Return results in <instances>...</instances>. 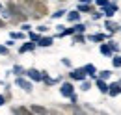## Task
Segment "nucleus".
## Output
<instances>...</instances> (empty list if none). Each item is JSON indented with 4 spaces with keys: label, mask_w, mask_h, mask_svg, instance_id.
I'll return each instance as SVG.
<instances>
[{
    "label": "nucleus",
    "mask_w": 121,
    "mask_h": 115,
    "mask_svg": "<svg viewBox=\"0 0 121 115\" xmlns=\"http://www.w3.org/2000/svg\"><path fill=\"white\" fill-rule=\"evenodd\" d=\"M106 28L110 30V32H116V30L119 28V26H117L116 22H112V21H106Z\"/></svg>",
    "instance_id": "aec40b11"
},
{
    "label": "nucleus",
    "mask_w": 121,
    "mask_h": 115,
    "mask_svg": "<svg viewBox=\"0 0 121 115\" xmlns=\"http://www.w3.org/2000/svg\"><path fill=\"white\" fill-rule=\"evenodd\" d=\"M67 21H69V22H78V21H80V11H78V9L69 11V13H67Z\"/></svg>",
    "instance_id": "423d86ee"
},
{
    "label": "nucleus",
    "mask_w": 121,
    "mask_h": 115,
    "mask_svg": "<svg viewBox=\"0 0 121 115\" xmlns=\"http://www.w3.org/2000/svg\"><path fill=\"white\" fill-rule=\"evenodd\" d=\"M24 67H21V65H15V67H13V74H17V76H22V74H24Z\"/></svg>",
    "instance_id": "a211bd4d"
},
{
    "label": "nucleus",
    "mask_w": 121,
    "mask_h": 115,
    "mask_svg": "<svg viewBox=\"0 0 121 115\" xmlns=\"http://www.w3.org/2000/svg\"><path fill=\"white\" fill-rule=\"evenodd\" d=\"M104 8H106V9H104V15H106V17H112V15L117 11V6H116V4H112V6H104Z\"/></svg>",
    "instance_id": "1a4fd4ad"
},
{
    "label": "nucleus",
    "mask_w": 121,
    "mask_h": 115,
    "mask_svg": "<svg viewBox=\"0 0 121 115\" xmlns=\"http://www.w3.org/2000/svg\"><path fill=\"white\" fill-rule=\"evenodd\" d=\"M101 78H103V80L110 78V72H108V71H103V72H101Z\"/></svg>",
    "instance_id": "c85d7f7f"
},
{
    "label": "nucleus",
    "mask_w": 121,
    "mask_h": 115,
    "mask_svg": "<svg viewBox=\"0 0 121 115\" xmlns=\"http://www.w3.org/2000/svg\"><path fill=\"white\" fill-rule=\"evenodd\" d=\"M0 54H2V56H8V54H9V46H8V45H0Z\"/></svg>",
    "instance_id": "5701e85b"
},
{
    "label": "nucleus",
    "mask_w": 121,
    "mask_h": 115,
    "mask_svg": "<svg viewBox=\"0 0 121 115\" xmlns=\"http://www.w3.org/2000/svg\"><path fill=\"white\" fill-rule=\"evenodd\" d=\"M78 11H80V13H90V11H91V6H90V4H84V2H80V6H78Z\"/></svg>",
    "instance_id": "f8f14e48"
},
{
    "label": "nucleus",
    "mask_w": 121,
    "mask_h": 115,
    "mask_svg": "<svg viewBox=\"0 0 121 115\" xmlns=\"http://www.w3.org/2000/svg\"><path fill=\"white\" fill-rule=\"evenodd\" d=\"M43 2H45V0H43Z\"/></svg>",
    "instance_id": "58836bf2"
},
{
    "label": "nucleus",
    "mask_w": 121,
    "mask_h": 115,
    "mask_svg": "<svg viewBox=\"0 0 121 115\" xmlns=\"http://www.w3.org/2000/svg\"><path fill=\"white\" fill-rule=\"evenodd\" d=\"M73 39H75V43H84V41H86V37H84L82 33H78V32L73 33Z\"/></svg>",
    "instance_id": "dca6fc26"
},
{
    "label": "nucleus",
    "mask_w": 121,
    "mask_h": 115,
    "mask_svg": "<svg viewBox=\"0 0 121 115\" xmlns=\"http://www.w3.org/2000/svg\"><path fill=\"white\" fill-rule=\"evenodd\" d=\"M75 33V28H67V30H61L60 32V37H65V35H73Z\"/></svg>",
    "instance_id": "4be33fe9"
},
{
    "label": "nucleus",
    "mask_w": 121,
    "mask_h": 115,
    "mask_svg": "<svg viewBox=\"0 0 121 115\" xmlns=\"http://www.w3.org/2000/svg\"><path fill=\"white\" fill-rule=\"evenodd\" d=\"M69 76H71L73 80H84V78H86V71H84V69H75L73 72H69Z\"/></svg>",
    "instance_id": "20e7f679"
},
{
    "label": "nucleus",
    "mask_w": 121,
    "mask_h": 115,
    "mask_svg": "<svg viewBox=\"0 0 121 115\" xmlns=\"http://www.w3.org/2000/svg\"><path fill=\"white\" fill-rule=\"evenodd\" d=\"M60 93L63 95V97H71L73 93H75V87H73V84L71 82H63L60 87Z\"/></svg>",
    "instance_id": "7ed1b4c3"
},
{
    "label": "nucleus",
    "mask_w": 121,
    "mask_h": 115,
    "mask_svg": "<svg viewBox=\"0 0 121 115\" xmlns=\"http://www.w3.org/2000/svg\"><path fill=\"white\" fill-rule=\"evenodd\" d=\"M58 2H65V0H58Z\"/></svg>",
    "instance_id": "4c0bfd02"
},
{
    "label": "nucleus",
    "mask_w": 121,
    "mask_h": 115,
    "mask_svg": "<svg viewBox=\"0 0 121 115\" xmlns=\"http://www.w3.org/2000/svg\"><path fill=\"white\" fill-rule=\"evenodd\" d=\"M9 37H11L13 41H15V39H24V32H11Z\"/></svg>",
    "instance_id": "2eb2a0df"
},
{
    "label": "nucleus",
    "mask_w": 121,
    "mask_h": 115,
    "mask_svg": "<svg viewBox=\"0 0 121 115\" xmlns=\"http://www.w3.org/2000/svg\"><path fill=\"white\" fill-rule=\"evenodd\" d=\"M90 82H84V80H82V91H88V89H90Z\"/></svg>",
    "instance_id": "bb28decb"
},
{
    "label": "nucleus",
    "mask_w": 121,
    "mask_h": 115,
    "mask_svg": "<svg viewBox=\"0 0 121 115\" xmlns=\"http://www.w3.org/2000/svg\"><path fill=\"white\" fill-rule=\"evenodd\" d=\"M97 87H99V91H103V93H108V86L104 84V80H103V78H97Z\"/></svg>",
    "instance_id": "9d476101"
},
{
    "label": "nucleus",
    "mask_w": 121,
    "mask_h": 115,
    "mask_svg": "<svg viewBox=\"0 0 121 115\" xmlns=\"http://www.w3.org/2000/svg\"><path fill=\"white\" fill-rule=\"evenodd\" d=\"M15 84H17L19 87H21V89H24L26 93H30V91H32V82H30V80H24L22 76H17Z\"/></svg>",
    "instance_id": "f03ea898"
},
{
    "label": "nucleus",
    "mask_w": 121,
    "mask_h": 115,
    "mask_svg": "<svg viewBox=\"0 0 121 115\" xmlns=\"http://www.w3.org/2000/svg\"><path fill=\"white\" fill-rule=\"evenodd\" d=\"M84 71H86V74H90V76H95V65H86L84 67Z\"/></svg>",
    "instance_id": "6ab92c4d"
},
{
    "label": "nucleus",
    "mask_w": 121,
    "mask_h": 115,
    "mask_svg": "<svg viewBox=\"0 0 121 115\" xmlns=\"http://www.w3.org/2000/svg\"><path fill=\"white\" fill-rule=\"evenodd\" d=\"M32 82H43V71H37V69H28L24 72Z\"/></svg>",
    "instance_id": "f257e3e1"
},
{
    "label": "nucleus",
    "mask_w": 121,
    "mask_h": 115,
    "mask_svg": "<svg viewBox=\"0 0 121 115\" xmlns=\"http://www.w3.org/2000/svg\"><path fill=\"white\" fill-rule=\"evenodd\" d=\"M91 41H104V35L103 33H95V35H90Z\"/></svg>",
    "instance_id": "b1692460"
},
{
    "label": "nucleus",
    "mask_w": 121,
    "mask_h": 115,
    "mask_svg": "<svg viewBox=\"0 0 121 115\" xmlns=\"http://www.w3.org/2000/svg\"><path fill=\"white\" fill-rule=\"evenodd\" d=\"M11 111H13V113H32L30 110H28V108H24V106H17V108H13Z\"/></svg>",
    "instance_id": "4468645a"
},
{
    "label": "nucleus",
    "mask_w": 121,
    "mask_h": 115,
    "mask_svg": "<svg viewBox=\"0 0 121 115\" xmlns=\"http://www.w3.org/2000/svg\"><path fill=\"white\" fill-rule=\"evenodd\" d=\"M65 13H67V11H63V9H58V11H54V13H52V17H54V19H60V17H63Z\"/></svg>",
    "instance_id": "393cba45"
},
{
    "label": "nucleus",
    "mask_w": 121,
    "mask_h": 115,
    "mask_svg": "<svg viewBox=\"0 0 121 115\" xmlns=\"http://www.w3.org/2000/svg\"><path fill=\"white\" fill-rule=\"evenodd\" d=\"M73 28H75V32H78V33H84L86 26H84V24H76V26H73Z\"/></svg>",
    "instance_id": "a878e982"
},
{
    "label": "nucleus",
    "mask_w": 121,
    "mask_h": 115,
    "mask_svg": "<svg viewBox=\"0 0 121 115\" xmlns=\"http://www.w3.org/2000/svg\"><path fill=\"white\" fill-rule=\"evenodd\" d=\"M101 52H103L104 56H110V54H112V46H110V45H101Z\"/></svg>",
    "instance_id": "f3484780"
},
{
    "label": "nucleus",
    "mask_w": 121,
    "mask_h": 115,
    "mask_svg": "<svg viewBox=\"0 0 121 115\" xmlns=\"http://www.w3.org/2000/svg\"><path fill=\"white\" fill-rule=\"evenodd\" d=\"M30 111H32V113H48V110L43 108V106H32Z\"/></svg>",
    "instance_id": "9b49d317"
},
{
    "label": "nucleus",
    "mask_w": 121,
    "mask_h": 115,
    "mask_svg": "<svg viewBox=\"0 0 121 115\" xmlns=\"http://www.w3.org/2000/svg\"><path fill=\"white\" fill-rule=\"evenodd\" d=\"M61 63H63V65H65V67H71V61H69V59H67V58H65V59H61Z\"/></svg>",
    "instance_id": "2f4dec72"
},
{
    "label": "nucleus",
    "mask_w": 121,
    "mask_h": 115,
    "mask_svg": "<svg viewBox=\"0 0 121 115\" xmlns=\"http://www.w3.org/2000/svg\"><path fill=\"white\" fill-rule=\"evenodd\" d=\"M28 37H30V41H34V43H37V41L41 39V35H39V33H35V32H30V33H28Z\"/></svg>",
    "instance_id": "412c9836"
},
{
    "label": "nucleus",
    "mask_w": 121,
    "mask_h": 115,
    "mask_svg": "<svg viewBox=\"0 0 121 115\" xmlns=\"http://www.w3.org/2000/svg\"><path fill=\"white\" fill-rule=\"evenodd\" d=\"M0 28H6V21H4L2 17H0Z\"/></svg>",
    "instance_id": "c9c22d12"
},
{
    "label": "nucleus",
    "mask_w": 121,
    "mask_h": 115,
    "mask_svg": "<svg viewBox=\"0 0 121 115\" xmlns=\"http://www.w3.org/2000/svg\"><path fill=\"white\" fill-rule=\"evenodd\" d=\"M108 93H110L112 97H116V95L121 93V87L117 86V84H112V86H108Z\"/></svg>",
    "instance_id": "0eeeda50"
},
{
    "label": "nucleus",
    "mask_w": 121,
    "mask_h": 115,
    "mask_svg": "<svg viewBox=\"0 0 121 115\" xmlns=\"http://www.w3.org/2000/svg\"><path fill=\"white\" fill-rule=\"evenodd\" d=\"M30 28H32L30 24H22V32H30Z\"/></svg>",
    "instance_id": "473e14b6"
},
{
    "label": "nucleus",
    "mask_w": 121,
    "mask_h": 115,
    "mask_svg": "<svg viewBox=\"0 0 121 115\" xmlns=\"http://www.w3.org/2000/svg\"><path fill=\"white\" fill-rule=\"evenodd\" d=\"M37 30H39V33H45V32H47V30H48V28H47V26H39V28H37Z\"/></svg>",
    "instance_id": "72a5a7b5"
},
{
    "label": "nucleus",
    "mask_w": 121,
    "mask_h": 115,
    "mask_svg": "<svg viewBox=\"0 0 121 115\" xmlns=\"http://www.w3.org/2000/svg\"><path fill=\"white\" fill-rule=\"evenodd\" d=\"M114 67H121V58H114Z\"/></svg>",
    "instance_id": "cd10ccee"
},
{
    "label": "nucleus",
    "mask_w": 121,
    "mask_h": 115,
    "mask_svg": "<svg viewBox=\"0 0 121 115\" xmlns=\"http://www.w3.org/2000/svg\"><path fill=\"white\" fill-rule=\"evenodd\" d=\"M34 50H35V43H34V41H30V43H24L21 48H19V52H21V54H24V52H34Z\"/></svg>",
    "instance_id": "39448f33"
},
{
    "label": "nucleus",
    "mask_w": 121,
    "mask_h": 115,
    "mask_svg": "<svg viewBox=\"0 0 121 115\" xmlns=\"http://www.w3.org/2000/svg\"><path fill=\"white\" fill-rule=\"evenodd\" d=\"M52 43H54V39H52V37H41V39L37 41L39 46H50Z\"/></svg>",
    "instance_id": "6e6552de"
},
{
    "label": "nucleus",
    "mask_w": 121,
    "mask_h": 115,
    "mask_svg": "<svg viewBox=\"0 0 121 115\" xmlns=\"http://www.w3.org/2000/svg\"><path fill=\"white\" fill-rule=\"evenodd\" d=\"M80 2H84V4H90L91 0H80Z\"/></svg>",
    "instance_id": "e433bc0d"
},
{
    "label": "nucleus",
    "mask_w": 121,
    "mask_h": 115,
    "mask_svg": "<svg viewBox=\"0 0 121 115\" xmlns=\"http://www.w3.org/2000/svg\"><path fill=\"white\" fill-rule=\"evenodd\" d=\"M97 4H99V6H103V8H104V6H108V0H97Z\"/></svg>",
    "instance_id": "7c9ffc66"
},
{
    "label": "nucleus",
    "mask_w": 121,
    "mask_h": 115,
    "mask_svg": "<svg viewBox=\"0 0 121 115\" xmlns=\"http://www.w3.org/2000/svg\"><path fill=\"white\" fill-rule=\"evenodd\" d=\"M0 17H2L4 21H11V11H9L8 8H4V9L0 11Z\"/></svg>",
    "instance_id": "ddd939ff"
},
{
    "label": "nucleus",
    "mask_w": 121,
    "mask_h": 115,
    "mask_svg": "<svg viewBox=\"0 0 121 115\" xmlns=\"http://www.w3.org/2000/svg\"><path fill=\"white\" fill-rule=\"evenodd\" d=\"M110 46H112V52H119V45H110Z\"/></svg>",
    "instance_id": "c756f323"
},
{
    "label": "nucleus",
    "mask_w": 121,
    "mask_h": 115,
    "mask_svg": "<svg viewBox=\"0 0 121 115\" xmlns=\"http://www.w3.org/2000/svg\"><path fill=\"white\" fill-rule=\"evenodd\" d=\"M4 104H6V97H4V95H0V106H4Z\"/></svg>",
    "instance_id": "f704fd0d"
}]
</instances>
